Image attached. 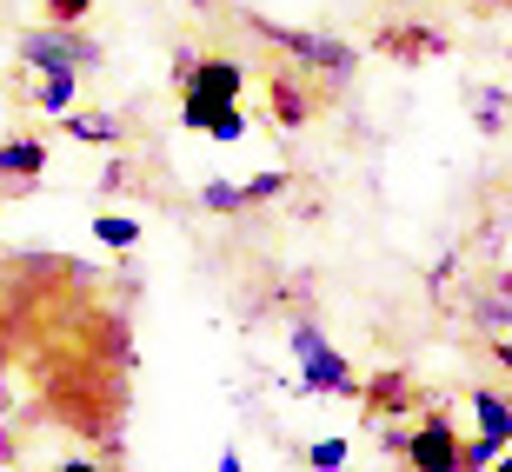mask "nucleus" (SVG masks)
I'll return each instance as SVG.
<instances>
[{
	"mask_svg": "<svg viewBox=\"0 0 512 472\" xmlns=\"http://www.w3.org/2000/svg\"><path fill=\"white\" fill-rule=\"evenodd\" d=\"M493 353H499V366H512V340H499V346H493Z\"/></svg>",
	"mask_w": 512,
	"mask_h": 472,
	"instance_id": "nucleus-24",
	"label": "nucleus"
},
{
	"mask_svg": "<svg viewBox=\"0 0 512 472\" xmlns=\"http://www.w3.org/2000/svg\"><path fill=\"white\" fill-rule=\"evenodd\" d=\"M486 472H512V453H506V459H493V466H486Z\"/></svg>",
	"mask_w": 512,
	"mask_h": 472,
	"instance_id": "nucleus-25",
	"label": "nucleus"
},
{
	"mask_svg": "<svg viewBox=\"0 0 512 472\" xmlns=\"http://www.w3.org/2000/svg\"><path fill=\"white\" fill-rule=\"evenodd\" d=\"M60 127L74 133V140H120V120L114 114H74V107H67V114H60Z\"/></svg>",
	"mask_w": 512,
	"mask_h": 472,
	"instance_id": "nucleus-11",
	"label": "nucleus"
},
{
	"mask_svg": "<svg viewBox=\"0 0 512 472\" xmlns=\"http://www.w3.org/2000/svg\"><path fill=\"white\" fill-rule=\"evenodd\" d=\"M380 54H399V60H439V54H446V40H439L433 27H393V34H380Z\"/></svg>",
	"mask_w": 512,
	"mask_h": 472,
	"instance_id": "nucleus-6",
	"label": "nucleus"
},
{
	"mask_svg": "<svg viewBox=\"0 0 512 472\" xmlns=\"http://www.w3.org/2000/svg\"><path fill=\"white\" fill-rule=\"evenodd\" d=\"M94 233H100L107 246H133V240H140V220H127V213H100Z\"/></svg>",
	"mask_w": 512,
	"mask_h": 472,
	"instance_id": "nucleus-15",
	"label": "nucleus"
},
{
	"mask_svg": "<svg viewBox=\"0 0 512 472\" xmlns=\"http://www.w3.org/2000/svg\"><path fill=\"white\" fill-rule=\"evenodd\" d=\"M399 453L413 459V472H459V439H453V419L446 413H426L406 433V446Z\"/></svg>",
	"mask_w": 512,
	"mask_h": 472,
	"instance_id": "nucleus-4",
	"label": "nucleus"
},
{
	"mask_svg": "<svg viewBox=\"0 0 512 472\" xmlns=\"http://www.w3.org/2000/svg\"><path fill=\"white\" fill-rule=\"evenodd\" d=\"M200 207L207 213H247V200H240L233 180H207V187H200Z\"/></svg>",
	"mask_w": 512,
	"mask_h": 472,
	"instance_id": "nucleus-13",
	"label": "nucleus"
},
{
	"mask_svg": "<svg viewBox=\"0 0 512 472\" xmlns=\"http://www.w3.org/2000/svg\"><path fill=\"white\" fill-rule=\"evenodd\" d=\"M286 187H293V173H260V180H247V187H240V200H247V207H260V200H280Z\"/></svg>",
	"mask_w": 512,
	"mask_h": 472,
	"instance_id": "nucleus-16",
	"label": "nucleus"
},
{
	"mask_svg": "<svg viewBox=\"0 0 512 472\" xmlns=\"http://www.w3.org/2000/svg\"><path fill=\"white\" fill-rule=\"evenodd\" d=\"M240 133H247V114H240V100H233V107H220V114L207 120V140H220V147H233Z\"/></svg>",
	"mask_w": 512,
	"mask_h": 472,
	"instance_id": "nucleus-14",
	"label": "nucleus"
},
{
	"mask_svg": "<svg viewBox=\"0 0 512 472\" xmlns=\"http://www.w3.org/2000/svg\"><path fill=\"white\" fill-rule=\"evenodd\" d=\"M506 114H512L506 87H473V127L479 133H506Z\"/></svg>",
	"mask_w": 512,
	"mask_h": 472,
	"instance_id": "nucleus-9",
	"label": "nucleus"
},
{
	"mask_svg": "<svg viewBox=\"0 0 512 472\" xmlns=\"http://www.w3.org/2000/svg\"><path fill=\"white\" fill-rule=\"evenodd\" d=\"M60 472H107V466H94V459H67Z\"/></svg>",
	"mask_w": 512,
	"mask_h": 472,
	"instance_id": "nucleus-22",
	"label": "nucleus"
},
{
	"mask_svg": "<svg viewBox=\"0 0 512 472\" xmlns=\"http://www.w3.org/2000/svg\"><path fill=\"white\" fill-rule=\"evenodd\" d=\"M280 54H293L300 67H313V74H353V47L333 34H306V27H280V20H253Z\"/></svg>",
	"mask_w": 512,
	"mask_h": 472,
	"instance_id": "nucleus-3",
	"label": "nucleus"
},
{
	"mask_svg": "<svg viewBox=\"0 0 512 472\" xmlns=\"http://www.w3.org/2000/svg\"><path fill=\"white\" fill-rule=\"evenodd\" d=\"M20 60H27L34 74H87V67H100V40H87L80 27L47 20L34 34H20Z\"/></svg>",
	"mask_w": 512,
	"mask_h": 472,
	"instance_id": "nucleus-2",
	"label": "nucleus"
},
{
	"mask_svg": "<svg viewBox=\"0 0 512 472\" xmlns=\"http://www.w3.org/2000/svg\"><path fill=\"white\" fill-rule=\"evenodd\" d=\"M506 373H512V366H506Z\"/></svg>",
	"mask_w": 512,
	"mask_h": 472,
	"instance_id": "nucleus-26",
	"label": "nucleus"
},
{
	"mask_svg": "<svg viewBox=\"0 0 512 472\" xmlns=\"http://www.w3.org/2000/svg\"><path fill=\"white\" fill-rule=\"evenodd\" d=\"M286 340H293V359H306L313 346H326V333H320L313 320H293V333H286Z\"/></svg>",
	"mask_w": 512,
	"mask_h": 472,
	"instance_id": "nucleus-20",
	"label": "nucleus"
},
{
	"mask_svg": "<svg viewBox=\"0 0 512 472\" xmlns=\"http://www.w3.org/2000/svg\"><path fill=\"white\" fill-rule=\"evenodd\" d=\"M473 419H479V433L499 439V446L512 439V406H506L499 393H479V399H473Z\"/></svg>",
	"mask_w": 512,
	"mask_h": 472,
	"instance_id": "nucleus-10",
	"label": "nucleus"
},
{
	"mask_svg": "<svg viewBox=\"0 0 512 472\" xmlns=\"http://www.w3.org/2000/svg\"><path fill=\"white\" fill-rule=\"evenodd\" d=\"M220 472H247V466H240V453H220Z\"/></svg>",
	"mask_w": 512,
	"mask_h": 472,
	"instance_id": "nucleus-23",
	"label": "nucleus"
},
{
	"mask_svg": "<svg viewBox=\"0 0 512 472\" xmlns=\"http://www.w3.org/2000/svg\"><path fill=\"white\" fill-rule=\"evenodd\" d=\"M94 0H47V14L60 20V27H80V14H87Z\"/></svg>",
	"mask_w": 512,
	"mask_h": 472,
	"instance_id": "nucleus-21",
	"label": "nucleus"
},
{
	"mask_svg": "<svg viewBox=\"0 0 512 472\" xmlns=\"http://www.w3.org/2000/svg\"><path fill=\"white\" fill-rule=\"evenodd\" d=\"M80 100V74H40L34 87V114H67Z\"/></svg>",
	"mask_w": 512,
	"mask_h": 472,
	"instance_id": "nucleus-8",
	"label": "nucleus"
},
{
	"mask_svg": "<svg viewBox=\"0 0 512 472\" xmlns=\"http://www.w3.org/2000/svg\"><path fill=\"white\" fill-rule=\"evenodd\" d=\"M273 120H280V127H306V94L300 87H273Z\"/></svg>",
	"mask_w": 512,
	"mask_h": 472,
	"instance_id": "nucleus-12",
	"label": "nucleus"
},
{
	"mask_svg": "<svg viewBox=\"0 0 512 472\" xmlns=\"http://www.w3.org/2000/svg\"><path fill=\"white\" fill-rule=\"evenodd\" d=\"M499 293H506V300L479 306V326H486V333H506V326H512V280H499Z\"/></svg>",
	"mask_w": 512,
	"mask_h": 472,
	"instance_id": "nucleus-18",
	"label": "nucleus"
},
{
	"mask_svg": "<svg viewBox=\"0 0 512 472\" xmlns=\"http://www.w3.org/2000/svg\"><path fill=\"white\" fill-rule=\"evenodd\" d=\"M47 140H0V180H40Z\"/></svg>",
	"mask_w": 512,
	"mask_h": 472,
	"instance_id": "nucleus-7",
	"label": "nucleus"
},
{
	"mask_svg": "<svg viewBox=\"0 0 512 472\" xmlns=\"http://www.w3.org/2000/svg\"><path fill=\"white\" fill-rule=\"evenodd\" d=\"M360 379H353V366H346V353H333V346H313V353L300 359V393H353Z\"/></svg>",
	"mask_w": 512,
	"mask_h": 472,
	"instance_id": "nucleus-5",
	"label": "nucleus"
},
{
	"mask_svg": "<svg viewBox=\"0 0 512 472\" xmlns=\"http://www.w3.org/2000/svg\"><path fill=\"white\" fill-rule=\"evenodd\" d=\"M240 87H247L240 60H207V54H193L187 80H180V127H187V133H207V120L220 114V107H233V100H240Z\"/></svg>",
	"mask_w": 512,
	"mask_h": 472,
	"instance_id": "nucleus-1",
	"label": "nucleus"
},
{
	"mask_svg": "<svg viewBox=\"0 0 512 472\" xmlns=\"http://www.w3.org/2000/svg\"><path fill=\"white\" fill-rule=\"evenodd\" d=\"M306 466H313V472H340V466H346V439H340V433L320 439V446L306 453Z\"/></svg>",
	"mask_w": 512,
	"mask_h": 472,
	"instance_id": "nucleus-19",
	"label": "nucleus"
},
{
	"mask_svg": "<svg viewBox=\"0 0 512 472\" xmlns=\"http://www.w3.org/2000/svg\"><path fill=\"white\" fill-rule=\"evenodd\" d=\"M499 453H506V446H499V439H486V433H479L473 446H459V472H486V466H493Z\"/></svg>",
	"mask_w": 512,
	"mask_h": 472,
	"instance_id": "nucleus-17",
	"label": "nucleus"
}]
</instances>
